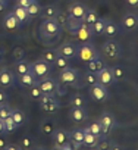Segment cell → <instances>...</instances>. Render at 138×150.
Masks as SVG:
<instances>
[{"mask_svg":"<svg viewBox=\"0 0 138 150\" xmlns=\"http://www.w3.org/2000/svg\"><path fill=\"white\" fill-rule=\"evenodd\" d=\"M6 102H8V94H6V91L2 87H0V105H3Z\"/></svg>","mask_w":138,"mask_h":150,"instance_id":"47","label":"cell"},{"mask_svg":"<svg viewBox=\"0 0 138 150\" xmlns=\"http://www.w3.org/2000/svg\"><path fill=\"white\" fill-rule=\"evenodd\" d=\"M3 121V127H5V132H13L16 128H18V125L15 124V121L11 118V116H6L5 119H2Z\"/></svg>","mask_w":138,"mask_h":150,"instance_id":"35","label":"cell"},{"mask_svg":"<svg viewBox=\"0 0 138 150\" xmlns=\"http://www.w3.org/2000/svg\"><path fill=\"white\" fill-rule=\"evenodd\" d=\"M34 2H35V0H16V5L18 6H22V8H28Z\"/></svg>","mask_w":138,"mask_h":150,"instance_id":"46","label":"cell"},{"mask_svg":"<svg viewBox=\"0 0 138 150\" xmlns=\"http://www.w3.org/2000/svg\"><path fill=\"white\" fill-rule=\"evenodd\" d=\"M24 53H25V52H24V49L18 47V49H15V52H13V54H12V56H13V59H15V60H21V59L24 57Z\"/></svg>","mask_w":138,"mask_h":150,"instance_id":"45","label":"cell"},{"mask_svg":"<svg viewBox=\"0 0 138 150\" xmlns=\"http://www.w3.org/2000/svg\"><path fill=\"white\" fill-rule=\"evenodd\" d=\"M18 78V83H19V86L21 87H25V88H28V87H31V86H34V84H37V77L30 71V72H27V74H22V75H19V77H16Z\"/></svg>","mask_w":138,"mask_h":150,"instance_id":"19","label":"cell"},{"mask_svg":"<svg viewBox=\"0 0 138 150\" xmlns=\"http://www.w3.org/2000/svg\"><path fill=\"white\" fill-rule=\"evenodd\" d=\"M41 131H43L44 134H51V132L54 131V124L50 122V121L43 122V125H41Z\"/></svg>","mask_w":138,"mask_h":150,"instance_id":"42","label":"cell"},{"mask_svg":"<svg viewBox=\"0 0 138 150\" xmlns=\"http://www.w3.org/2000/svg\"><path fill=\"white\" fill-rule=\"evenodd\" d=\"M30 88V97L32 99V100H38L40 97H41V90H40V87H38V84H34V86H31V87H28Z\"/></svg>","mask_w":138,"mask_h":150,"instance_id":"38","label":"cell"},{"mask_svg":"<svg viewBox=\"0 0 138 150\" xmlns=\"http://www.w3.org/2000/svg\"><path fill=\"white\" fill-rule=\"evenodd\" d=\"M19 144H21V147H22V149H31V147H32V144H34V141H32L30 137H24V138L21 140V143H19Z\"/></svg>","mask_w":138,"mask_h":150,"instance_id":"44","label":"cell"},{"mask_svg":"<svg viewBox=\"0 0 138 150\" xmlns=\"http://www.w3.org/2000/svg\"><path fill=\"white\" fill-rule=\"evenodd\" d=\"M2 132H5V127H3V121L0 119V134Z\"/></svg>","mask_w":138,"mask_h":150,"instance_id":"52","label":"cell"},{"mask_svg":"<svg viewBox=\"0 0 138 150\" xmlns=\"http://www.w3.org/2000/svg\"><path fill=\"white\" fill-rule=\"evenodd\" d=\"M12 12H13V15L16 16V19L21 22V25H22V24H25V22H30V21L32 19V18L30 16V13H28L27 8H22V6H18V5H16V6L13 8V11H12Z\"/></svg>","mask_w":138,"mask_h":150,"instance_id":"22","label":"cell"},{"mask_svg":"<svg viewBox=\"0 0 138 150\" xmlns=\"http://www.w3.org/2000/svg\"><path fill=\"white\" fill-rule=\"evenodd\" d=\"M56 56H57V49H49V50H44V52H43L41 59H43L44 62H47L49 65H51V66H53Z\"/></svg>","mask_w":138,"mask_h":150,"instance_id":"29","label":"cell"},{"mask_svg":"<svg viewBox=\"0 0 138 150\" xmlns=\"http://www.w3.org/2000/svg\"><path fill=\"white\" fill-rule=\"evenodd\" d=\"M126 3L132 8H138V0H126Z\"/></svg>","mask_w":138,"mask_h":150,"instance_id":"49","label":"cell"},{"mask_svg":"<svg viewBox=\"0 0 138 150\" xmlns=\"http://www.w3.org/2000/svg\"><path fill=\"white\" fill-rule=\"evenodd\" d=\"M97 83V75L96 72H91V71H87L84 74V84L85 86H93Z\"/></svg>","mask_w":138,"mask_h":150,"instance_id":"37","label":"cell"},{"mask_svg":"<svg viewBox=\"0 0 138 150\" xmlns=\"http://www.w3.org/2000/svg\"><path fill=\"white\" fill-rule=\"evenodd\" d=\"M18 149H21V146H16V144H11V146H5L3 147V150H18Z\"/></svg>","mask_w":138,"mask_h":150,"instance_id":"48","label":"cell"},{"mask_svg":"<svg viewBox=\"0 0 138 150\" xmlns=\"http://www.w3.org/2000/svg\"><path fill=\"white\" fill-rule=\"evenodd\" d=\"M11 112H12V108L6 103L0 105V119H5L6 116H11Z\"/></svg>","mask_w":138,"mask_h":150,"instance_id":"41","label":"cell"},{"mask_svg":"<svg viewBox=\"0 0 138 150\" xmlns=\"http://www.w3.org/2000/svg\"><path fill=\"white\" fill-rule=\"evenodd\" d=\"M78 78H80V71L77 68L68 66L65 69H60L59 74V83L65 84V86H74V87H80L78 86Z\"/></svg>","mask_w":138,"mask_h":150,"instance_id":"4","label":"cell"},{"mask_svg":"<svg viewBox=\"0 0 138 150\" xmlns=\"http://www.w3.org/2000/svg\"><path fill=\"white\" fill-rule=\"evenodd\" d=\"M30 71H31V63L25 62L24 59H21V60H18V62L15 63V69H13L15 77H19V75L27 74V72H30Z\"/></svg>","mask_w":138,"mask_h":150,"instance_id":"25","label":"cell"},{"mask_svg":"<svg viewBox=\"0 0 138 150\" xmlns=\"http://www.w3.org/2000/svg\"><path fill=\"white\" fill-rule=\"evenodd\" d=\"M85 12H87V6L82 5V3H80V2H74L71 6H69V9H68V15H69V16L77 18V19H80V21L84 18Z\"/></svg>","mask_w":138,"mask_h":150,"instance_id":"15","label":"cell"},{"mask_svg":"<svg viewBox=\"0 0 138 150\" xmlns=\"http://www.w3.org/2000/svg\"><path fill=\"white\" fill-rule=\"evenodd\" d=\"M77 49H78V46H77V44L66 41V43H63L62 46H59L57 53H60V54L66 56L68 59H72V57H75V56H77Z\"/></svg>","mask_w":138,"mask_h":150,"instance_id":"16","label":"cell"},{"mask_svg":"<svg viewBox=\"0 0 138 150\" xmlns=\"http://www.w3.org/2000/svg\"><path fill=\"white\" fill-rule=\"evenodd\" d=\"M51 140H53V143H54V147H57V146H60V144L69 141V132H68L66 129H60V128L56 129V128H54V131L51 132Z\"/></svg>","mask_w":138,"mask_h":150,"instance_id":"18","label":"cell"},{"mask_svg":"<svg viewBox=\"0 0 138 150\" xmlns=\"http://www.w3.org/2000/svg\"><path fill=\"white\" fill-rule=\"evenodd\" d=\"M69 119L74 121V122H84L87 121L88 118V113L84 108H72L71 110H69Z\"/></svg>","mask_w":138,"mask_h":150,"instance_id":"17","label":"cell"},{"mask_svg":"<svg viewBox=\"0 0 138 150\" xmlns=\"http://www.w3.org/2000/svg\"><path fill=\"white\" fill-rule=\"evenodd\" d=\"M77 57L81 62H88L91 59L100 57V52L93 46L91 41H87V43H81L78 46V49H77Z\"/></svg>","mask_w":138,"mask_h":150,"instance_id":"3","label":"cell"},{"mask_svg":"<svg viewBox=\"0 0 138 150\" xmlns=\"http://www.w3.org/2000/svg\"><path fill=\"white\" fill-rule=\"evenodd\" d=\"M13 83H15V72L8 69V68L0 69V87L2 88H9Z\"/></svg>","mask_w":138,"mask_h":150,"instance_id":"13","label":"cell"},{"mask_svg":"<svg viewBox=\"0 0 138 150\" xmlns=\"http://www.w3.org/2000/svg\"><path fill=\"white\" fill-rule=\"evenodd\" d=\"M85 129L90 131V132H93V134H96V135H99L100 138L106 137L104 132H103V128H101V125H100V122H99V119H97V121H93V122H90V124H87Z\"/></svg>","mask_w":138,"mask_h":150,"instance_id":"27","label":"cell"},{"mask_svg":"<svg viewBox=\"0 0 138 150\" xmlns=\"http://www.w3.org/2000/svg\"><path fill=\"white\" fill-rule=\"evenodd\" d=\"M69 103H71L72 108H84L85 106V99L81 94H75V96H72V99H71Z\"/></svg>","mask_w":138,"mask_h":150,"instance_id":"36","label":"cell"},{"mask_svg":"<svg viewBox=\"0 0 138 150\" xmlns=\"http://www.w3.org/2000/svg\"><path fill=\"white\" fill-rule=\"evenodd\" d=\"M6 3H8V0H0V11H3L6 8Z\"/></svg>","mask_w":138,"mask_h":150,"instance_id":"50","label":"cell"},{"mask_svg":"<svg viewBox=\"0 0 138 150\" xmlns=\"http://www.w3.org/2000/svg\"><path fill=\"white\" fill-rule=\"evenodd\" d=\"M63 27L59 25L54 19H44L40 25V34L44 38H56L62 34Z\"/></svg>","mask_w":138,"mask_h":150,"instance_id":"2","label":"cell"},{"mask_svg":"<svg viewBox=\"0 0 138 150\" xmlns=\"http://www.w3.org/2000/svg\"><path fill=\"white\" fill-rule=\"evenodd\" d=\"M27 11H28V13H30V16H31V18H37V16H40L41 6H40V3L35 0L34 3H31V5L27 8Z\"/></svg>","mask_w":138,"mask_h":150,"instance_id":"34","label":"cell"},{"mask_svg":"<svg viewBox=\"0 0 138 150\" xmlns=\"http://www.w3.org/2000/svg\"><path fill=\"white\" fill-rule=\"evenodd\" d=\"M96 149H100V150H109V149H112V141H107V140H104V137H103V138H100V141H99V144H97Z\"/></svg>","mask_w":138,"mask_h":150,"instance_id":"43","label":"cell"},{"mask_svg":"<svg viewBox=\"0 0 138 150\" xmlns=\"http://www.w3.org/2000/svg\"><path fill=\"white\" fill-rule=\"evenodd\" d=\"M90 97L96 102H106L109 99L107 87L100 84V83H96V84L90 86Z\"/></svg>","mask_w":138,"mask_h":150,"instance_id":"7","label":"cell"},{"mask_svg":"<svg viewBox=\"0 0 138 150\" xmlns=\"http://www.w3.org/2000/svg\"><path fill=\"white\" fill-rule=\"evenodd\" d=\"M120 27L123 31H135L138 30V15L137 13H126L120 19Z\"/></svg>","mask_w":138,"mask_h":150,"instance_id":"12","label":"cell"},{"mask_svg":"<svg viewBox=\"0 0 138 150\" xmlns=\"http://www.w3.org/2000/svg\"><path fill=\"white\" fill-rule=\"evenodd\" d=\"M112 74H113L115 81H119V80H122L125 77V69L120 68V66H113L112 68Z\"/></svg>","mask_w":138,"mask_h":150,"instance_id":"39","label":"cell"},{"mask_svg":"<svg viewBox=\"0 0 138 150\" xmlns=\"http://www.w3.org/2000/svg\"><path fill=\"white\" fill-rule=\"evenodd\" d=\"M80 24H81V21H80V19L69 16L63 28H66V30H68V33L71 34V35H75V34H77V31H78V28H80Z\"/></svg>","mask_w":138,"mask_h":150,"instance_id":"26","label":"cell"},{"mask_svg":"<svg viewBox=\"0 0 138 150\" xmlns=\"http://www.w3.org/2000/svg\"><path fill=\"white\" fill-rule=\"evenodd\" d=\"M100 53L109 60H118L120 57V54H122V47H120V44L116 40L109 38L107 41L103 43V46L100 49Z\"/></svg>","mask_w":138,"mask_h":150,"instance_id":"1","label":"cell"},{"mask_svg":"<svg viewBox=\"0 0 138 150\" xmlns=\"http://www.w3.org/2000/svg\"><path fill=\"white\" fill-rule=\"evenodd\" d=\"M31 72L37 77V80L46 78V77H49L50 72H51V65H49L43 59H38V60L31 63Z\"/></svg>","mask_w":138,"mask_h":150,"instance_id":"6","label":"cell"},{"mask_svg":"<svg viewBox=\"0 0 138 150\" xmlns=\"http://www.w3.org/2000/svg\"><path fill=\"white\" fill-rule=\"evenodd\" d=\"M75 35H77V38H78L81 43H87V41H91V40H93L94 33H93L91 25H88V24H85L84 21H81L80 28H78V31H77Z\"/></svg>","mask_w":138,"mask_h":150,"instance_id":"11","label":"cell"},{"mask_svg":"<svg viewBox=\"0 0 138 150\" xmlns=\"http://www.w3.org/2000/svg\"><path fill=\"white\" fill-rule=\"evenodd\" d=\"M3 27H5L6 30L12 31V30L21 28V22L16 19V16L13 15V12H9V13H6L5 18H3Z\"/></svg>","mask_w":138,"mask_h":150,"instance_id":"20","label":"cell"},{"mask_svg":"<svg viewBox=\"0 0 138 150\" xmlns=\"http://www.w3.org/2000/svg\"><path fill=\"white\" fill-rule=\"evenodd\" d=\"M5 146H6V141H5V140H3L2 137H0V149H3Z\"/></svg>","mask_w":138,"mask_h":150,"instance_id":"51","label":"cell"},{"mask_svg":"<svg viewBox=\"0 0 138 150\" xmlns=\"http://www.w3.org/2000/svg\"><path fill=\"white\" fill-rule=\"evenodd\" d=\"M57 12H59V9H57L56 5H47V6H43V8H41L40 16H41L43 19H53Z\"/></svg>","mask_w":138,"mask_h":150,"instance_id":"23","label":"cell"},{"mask_svg":"<svg viewBox=\"0 0 138 150\" xmlns=\"http://www.w3.org/2000/svg\"><path fill=\"white\" fill-rule=\"evenodd\" d=\"M97 75V83L103 84V86H112L115 83V78H113V74H112V68L109 66H103L101 69H99L96 72Z\"/></svg>","mask_w":138,"mask_h":150,"instance_id":"10","label":"cell"},{"mask_svg":"<svg viewBox=\"0 0 138 150\" xmlns=\"http://www.w3.org/2000/svg\"><path fill=\"white\" fill-rule=\"evenodd\" d=\"M53 65H54L56 68H59V69H65V68H68V66H71V62H69V59H68L66 56L57 53V56H56Z\"/></svg>","mask_w":138,"mask_h":150,"instance_id":"32","label":"cell"},{"mask_svg":"<svg viewBox=\"0 0 138 150\" xmlns=\"http://www.w3.org/2000/svg\"><path fill=\"white\" fill-rule=\"evenodd\" d=\"M97 12L94 11V9H88L87 8V12H85V15H84V18L81 19V21H84L85 24H88V25H93L96 21H97Z\"/></svg>","mask_w":138,"mask_h":150,"instance_id":"33","label":"cell"},{"mask_svg":"<svg viewBox=\"0 0 138 150\" xmlns=\"http://www.w3.org/2000/svg\"><path fill=\"white\" fill-rule=\"evenodd\" d=\"M103 66H104V62L100 57H96V59H91L87 62V71H91V72H97Z\"/></svg>","mask_w":138,"mask_h":150,"instance_id":"30","label":"cell"},{"mask_svg":"<svg viewBox=\"0 0 138 150\" xmlns=\"http://www.w3.org/2000/svg\"><path fill=\"white\" fill-rule=\"evenodd\" d=\"M38 103H40V108L46 113H56L60 109L59 102L54 99V96H50V94H41V97L38 99Z\"/></svg>","mask_w":138,"mask_h":150,"instance_id":"5","label":"cell"},{"mask_svg":"<svg viewBox=\"0 0 138 150\" xmlns=\"http://www.w3.org/2000/svg\"><path fill=\"white\" fill-rule=\"evenodd\" d=\"M99 141H100V137L99 135H96V134H93V132H90V131H87L84 128V141H82V146H85L87 149H96L97 144H99Z\"/></svg>","mask_w":138,"mask_h":150,"instance_id":"21","label":"cell"},{"mask_svg":"<svg viewBox=\"0 0 138 150\" xmlns=\"http://www.w3.org/2000/svg\"><path fill=\"white\" fill-rule=\"evenodd\" d=\"M118 31H119V25H118L115 21L107 19V21H106L104 31H103V35H106V37H109V38H113V37L118 34Z\"/></svg>","mask_w":138,"mask_h":150,"instance_id":"24","label":"cell"},{"mask_svg":"<svg viewBox=\"0 0 138 150\" xmlns=\"http://www.w3.org/2000/svg\"><path fill=\"white\" fill-rule=\"evenodd\" d=\"M106 21L107 19H104V18H97V21L91 25L94 35H103V31H104V27H106Z\"/></svg>","mask_w":138,"mask_h":150,"instance_id":"28","label":"cell"},{"mask_svg":"<svg viewBox=\"0 0 138 150\" xmlns=\"http://www.w3.org/2000/svg\"><path fill=\"white\" fill-rule=\"evenodd\" d=\"M99 122H100V125H101V128H103L104 135L110 134V132L116 128V118H115L110 112H103V113L100 115V118H99Z\"/></svg>","mask_w":138,"mask_h":150,"instance_id":"9","label":"cell"},{"mask_svg":"<svg viewBox=\"0 0 138 150\" xmlns=\"http://www.w3.org/2000/svg\"><path fill=\"white\" fill-rule=\"evenodd\" d=\"M11 118L15 121V124H16L18 127H21V125L25 122V113H24L21 109H12V112H11Z\"/></svg>","mask_w":138,"mask_h":150,"instance_id":"31","label":"cell"},{"mask_svg":"<svg viewBox=\"0 0 138 150\" xmlns=\"http://www.w3.org/2000/svg\"><path fill=\"white\" fill-rule=\"evenodd\" d=\"M37 84H38V87H40V90H41V93L43 94H50V96H54L56 93H57V81H54L50 75L49 77H46V78H41L40 81H37Z\"/></svg>","mask_w":138,"mask_h":150,"instance_id":"8","label":"cell"},{"mask_svg":"<svg viewBox=\"0 0 138 150\" xmlns=\"http://www.w3.org/2000/svg\"><path fill=\"white\" fill-rule=\"evenodd\" d=\"M68 18H69V15H68V13H65V12H60V11H59V12L56 13V16H54L53 19H54V21H56V22H57L59 25L65 27V24H66Z\"/></svg>","mask_w":138,"mask_h":150,"instance_id":"40","label":"cell"},{"mask_svg":"<svg viewBox=\"0 0 138 150\" xmlns=\"http://www.w3.org/2000/svg\"><path fill=\"white\" fill-rule=\"evenodd\" d=\"M82 141H84V128H75L69 132V143L72 144V149L82 147Z\"/></svg>","mask_w":138,"mask_h":150,"instance_id":"14","label":"cell"}]
</instances>
